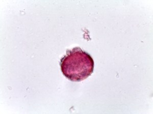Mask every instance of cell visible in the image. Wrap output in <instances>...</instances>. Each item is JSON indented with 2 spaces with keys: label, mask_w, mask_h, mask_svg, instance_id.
Masks as SVG:
<instances>
[{
  "label": "cell",
  "mask_w": 153,
  "mask_h": 114,
  "mask_svg": "<svg viewBox=\"0 0 153 114\" xmlns=\"http://www.w3.org/2000/svg\"><path fill=\"white\" fill-rule=\"evenodd\" d=\"M61 71L72 81H80L86 79L94 71V62L86 52L79 47L69 50L61 60Z\"/></svg>",
  "instance_id": "obj_1"
}]
</instances>
